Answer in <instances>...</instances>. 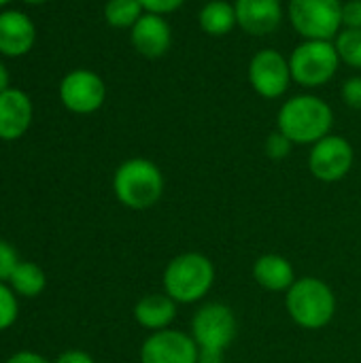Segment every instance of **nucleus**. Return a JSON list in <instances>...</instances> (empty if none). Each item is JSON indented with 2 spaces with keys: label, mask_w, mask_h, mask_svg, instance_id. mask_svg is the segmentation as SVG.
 Returning <instances> with one entry per match:
<instances>
[{
  "label": "nucleus",
  "mask_w": 361,
  "mask_h": 363,
  "mask_svg": "<svg viewBox=\"0 0 361 363\" xmlns=\"http://www.w3.org/2000/svg\"><path fill=\"white\" fill-rule=\"evenodd\" d=\"M198 26L206 36L219 38L230 34L238 26L234 4L228 0H209L198 13Z\"/></svg>",
  "instance_id": "a211bd4d"
},
{
  "label": "nucleus",
  "mask_w": 361,
  "mask_h": 363,
  "mask_svg": "<svg viewBox=\"0 0 361 363\" xmlns=\"http://www.w3.org/2000/svg\"><path fill=\"white\" fill-rule=\"evenodd\" d=\"M247 77H249L251 89L266 100H277V98L285 96L294 81L291 68H289V57H285L277 49L257 51L249 62Z\"/></svg>",
  "instance_id": "6e6552de"
},
{
  "label": "nucleus",
  "mask_w": 361,
  "mask_h": 363,
  "mask_svg": "<svg viewBox=\"0 0 361 363\" xmlns=\"http://www.w3.org/2000/svg\"><path fill=\"white\" fill-rule=\"evenodd\" d=\"M238 321L230 306L209 302L191 319V338L198 347V363H221L226 351L236 340Z\"/></svg>",
  "instance_id": "7ed1b4c3"
},
{
  "label": "nucleus",
  "mask_w": 361,
  "mask_h": 363,
  "mask_svg": "<svg viewBox=\"0 0 361 363\" xmlns=\"http://www.w3.org/2000/svg\"><path fill=\"white\" fill-rule=\"evenodd\" d=\"M215 283L213 262L196 251L172 257L164 268V294L177 304H196L204 300Z\"/></svg>",
  "instance_id": "39448f33"
},
{
  "label": "nucleus",
  "mask_w": 361,
  "mask_h": 363,
  "mask_svg": "<svg viewBox=\"0 0 361 363\" xmlns=\"http://www.w3.org/2000/svg\"><path fill=\"white\" fill-rule=\"evenodd\" d=\"M340 96L345 100L347 106L361 111V74L355 77H349L345 83H343V89H340Z\"/></svg>",
  "instance_id": "b1692460"
},
{
  "label": "nucleus",
  "mask_w": 361,
  "mask_h": 363,
  "mask_svg": "<svg viewBox=\"0 0 361 363\" xmlns=\"http://www.w3.org/2000/svg\"><path fill=\"white\" fill-rule=\"evenodd\" d=\"M53 363H96L94 357L85 351H66L62 353Z\"/></svg>",
  "instance_id": "cd10ccee"
},
{
  "label": "nucleus",
  "mask_w": 361,
  "mask_h": 363,
  "mask_svg": "<svg viewBox=\"0 0 361 363\" xmlns=\"http://www.w3.org/2000/svg\"><path fill=\"white\" fill-rule=\"evenodd\" d=\"M355 162V151L351 143L343 136L328 134L317 140L309 153V170L321 183H338L343 181Z\"/></svg>",
  "instance_id": "1a4fd4ad"
},
{
  "label": "nucleus",
  "mask_w": 361,
  "mask_h": 363,
  "mask_svg": "<svg viewBox=\"0 0 361 363\" xmlns=\"http://www.w3.org/2000/svg\"><path fill=\"white\" fill-rule=\"evenodd\" d=\"M6 363H51L47 362L45 357L36 355V353H28V351H21V353H15Z\"/></svg>",
  "instance_id": "c85d7f7f"
},
{
  "label": "nucleus",
  "mask_w": 361,
  "mask_h": 363,
  "mask_svg": "<svg viewBox=\"0 0 361 363\" xmlns=\"http://www.w3.org/2000/svg\"><path fill=\"white\" fill-rule=\"evenodd\" d=\"M332 106L313 94H300L285 100L277 115V130L294 145H315L332 132Z\"/></svg>",
  "instance_id": "f257e3e1"
},
{
  "label": "nucleus",
  "mask_w": 361,
  "mask_h": 363,
  "mask_svg": "<svg viewBox=\"0 0 361 363\" xmlns=\"http://www.w3.org/2000/svg\"><path fill=\"white\" fill-rule=\"evenodd\" d=\"M334 47L343 64L361 70V30L343 28L338 36L334 38Z\"/></svg>",
  "instance_id": "412c9836"
},
{
  "label": "nucleus",
  "mask_w": 361,
  "mask_h": 363,
  "mask_svg": "<svg viewBox=\"0 0 361 363\" xmlns=\"http://www.w3.org/2000/svg\"><path fill=\"white\" fill-rule=\"evenodd\" d=\"M9 83H11V74H9L6 66L0 62V94H2L4 89H9V87H11Z\"/></svg>",
  "instance_id": "c756f323"
},
{
  "label": "nucleus",
  "mask_w": 361,
  "mask_h": 363,
  "mask_svg": "<svg viewBox=\"0 0 361 363\" xmlns=\"http://www.w3.org/2000/svg\"><path fill=\"white\" fill-rule=\"evenodd\" d=\"M17 264L19 262H17L15 249L9 242L0 240V283H4V281L11 279V274H13V270H15Z\"/></svg>",
  "instance_id": "393cba45"
},
{
  "label": "nucleus",
  "mask_w": 361,
  "mask_h": 363,
  "mask_svg": "<svg viewBox=\"0 0 361 363\" xmlns=\"http://www.w3.org/2000/svg\"><path fill=\"white\" fill-rule=\"evenodd\" d=\"M164 174L160 166L147 157H130L115 170V198L132 211H147L164 196Z\"/></svg>",
  "instance_id": "f03ea898"
},
{
  "label": "nucleus",
  "mask_w": 361,
  "mask_h": 363,
  "mask_svg": "<svg viewBox=\"0 0 361 363\" xmlns=\"http://www.w3.org/2000/svg\"><path fill=\"white\" fill-rule=\"evenodd\" d=\"M291 147H294V143L283 134V132H270L268 136H266V143H264V151H266V155L270 157V160H274V162H281V160H285L289 153H291Z\"/></svg>",
  "instance_id": "4be33fe9"
},
{
  "label": "nucleus",
  "mask_w": 361,
  "mask_h": 363,
  "mask_svg": "<svg viewBox=\"0 0 361 363\" xmlns=\"http://www.w3.org/2000/svg\"><path fill=\"white\" fill-rule=\"evenodd\" d=\"M36 40L34 21L21 11H2L0 13V53L6 57L26 55Z\"/></svg>",
  "instance_id": "2eb2a0df"
},
{
  "label": "nucleus",
  "mask_w": 361,
  "mask_h": 363,
  "mask_svg": "<svg viewBox=\"0 0 361 363\" xmlns=\"http://www.w3.org/2000/svg\"><path fill=\"white\" fill-rule=\"evenodd\" d=\"M134 319L138 325L151 332L168 330L177 319V302L166 294H149L136 302Z\"/></svg>",
  "instance_id": "f3484780"
},
{
  "label": "nucleus",
  "mask_w": 361,
  "mask_h": 363,
  "mask_svg": "<svg viewBox=\"0 0 361 363\" xmlns=\"http://www.w3.org/2000/svg\"><path fill=\"white\" fill-rule=\"evenodd\" d=\"M60 100L74 115H91L102 108L106 100V85L98 72L77 68L62 79Z\"/></svg>",
  "instance_id": "9d476101"
},
{
  "label": "nucleus",
  "mask_w": 361,
  "mask_h": 363,
  "mask_svg": "<svg viewBox=\"0 0 361 363\" xmlns=\"http://www.w3.org/2000/svg\"><path fill=\"white\" fill-rule=\"evenodd\" d=\"M17 319V300L13 296V291L0 283V332L11 328Z\"/></svg>",
  "instance_id": "5701e85b"
},
{
  "label": "nucleus",
  "mask_w": 361,
  "mask_h": 363,
  "mask_svg": "<svg viewBox=\"0 0 361 363\" xmlns=\"http://www.w3.org/2000/svg\"><path fill=\"white\" fill-rule=\"evenodd\" d=\"M11 289L23 298H36L43 294L45 285H47V277L43 272L40 266H36L34 262H19L9 279Z\"/></svg>",
  "instance_id": "6ab92c4d"
},
{
  "label": "nucleus",
  "mask_w": 361,
  "mask_h": 363,
  "mask_svg": "<svg viewBox=\"0 0 361 363\" xmlns=\"http://www.w3.org/2000/svg\"><path fill=\"white\" fill-rule=\"evenodd\" d=\"M32 100L23 89H4L0 94V140L21 138L32 123Z\"/></svg>",
  "instance_id": "4468645a"
},
{
  "label": "nucleus",
  "mask_w": 361,
  "mask_h": 363,
  "mask_svg": "<svg viewBox=\"0 0 361 363\" xmlns=\"http://www.w3.org/2000/svg\"><path fill=\"white\" fill-rule=\"evenodd\" d=\"M143 13L145 9L138 0H106L104 4V21L117 30H130Z\"/></svg>",
  "instance_id": "aec40b11"
},
{
  "label": "nucleus",
  "mask_w": 361,
  "mask_h": 363,
  "mask_svg": "<svg viewBox=\"0 0 361 363\" xmlns=\"http://www.w3.org/2000/svg\"><path fill=\"white\" fill-rule=\"evenodd\" d=\"M340 66L334 40H302L289 55L294 83L315 89L330 83Z\"/></svg>",
  "instance_id": "423d86ee"
},
{
  "label": "nucleus",
  "mask_w": 361,
  "mask_h": 363,
  "mask_svg": "<svg viewBox=\"0 0 361 363\" xmlns=\"http://www.w3.org/2000/svg\"><path fill=\"white\" fill-rule=\"evenodd\" d=\"M343 28L361 30V0L343 2Z\"/></svg>",
  "instance_id": "bb28decb"
},
{
  "label": "nucleus",
  "mask_w": 361,
  "mask_h": 363,
  "mask_svg": "<svg viewBox=\"0 0 361 363\" xmlns=\"http://www.w3.org/2000/svg\"><path fill=\"white\" fill-rule=\"evenodd\" d=\"M11 0H0V6H4V4H9Z\"/></svg>",
  "instance_id": "2f4dec72"
},
{
  "label": "nucleus",
  "mask_w": 361,
  "mask_h": 363,
  "mask_svg": "<svg viewBox=\"0 0 361 363\" xmlns=\"http://www.w3.org/2000/svg\"><path fill=\"white\" fill-rule=\"evenodd\" d=\"M140 363H198V347L181 330L151 332L140 347Z\"/></svg>",
  "instance_id": "9b49d317"
},
{
  "label": "nucleus",
  "mask_w": 361,
  "mask_h": 363,
  "mask_svg": "<svg viewBox=\"0 0 361 363\" xmlns=\"http://www.w3.org/2000/svg\"><path fill=\"white\" fill-rule=\"evenodd\" d=\"M253 279L266 291H287L296 283L294 266L279 253H266L253 264Z\"/></svg>",
  "instance_id": "dca6fc26"
},
{
  "label": "nucleus",
  "mask_w": 361,
  "mask_h": 363,
  "mask_svg": "<svg viewBox=\"0 0 361 363\" xmlns=\"http://www.w3.org/2000/svg\"><path fill=\"white\" fill-rule=\"evenodd\" d=\"M285 308L296 325L304 330H323L336 315V296L326 281L302 277L285 291Z\"/></svg>",
  "instance_id": "20e7f679"
},
{
  "label": "nucleus",
  "mask_w": 361,
  "mask_h": 363,
  "mask_svg": "<svg viewBox=\"0 0 361 363\" xmlns=\"http://www.w3.org/2000/svg\"><path fill=\"white\" fill-rule=\"evenodd\" d=\"M26 4H45L47 0H23Z\"/></svg>",
  "instance_id": "7c9ffc66"
},
{
  "label": "nucleus",
  "mask_w": 361,
  "mask_h": 363,
  "mask_svg": "<svg viewBox=\"0 0 361 363\" xmlns=\"http://www.w3.org/2000/svg\"><path fill=\"white\" fill-rule=\"evenodd\" d=\"M130 43L138 55L157 60L172 47V28L164 15L143 13V17L130 28Z\"/></svg>",
  "instance_id": "f8f14e48"
},
{
  "label": "nucleus",
  "mask_w": 361,
  "mask_h": 363,
  "mask_svg": "<svg viewBox=\"0 0 361 363\" xmlns=\"http://www.w3.org/2000/svg\"><path fill=\"white\" fill-rule=\"evenodd\" d=\"M145 9V13H155V15H168L174 13L185 4V0H138Z\"/></svg>",
  "instance_id": "a878e982"
},
{
  "label": "nucleus",
  "mask_w": 361,
  "mask_h": 363,
  "mask_svg": "<svg viewBox=\"0 0 361 363\" xmlns=\"http://www.w3.org/2000/svg\"><path fill=\"white\" fill-rule=\"evenodd\" d=\"M236 21L249 36H268L281 28L285 17L281 0H236Z\"/></svg>",
  "instance_id": "ddd939ff"
},
{
  "label": "nucleus",
  "mask_w": 361,
  "mask_h": 363,
  "mask_svg": "<svg viewBox=\"0 0 361 363\" xmlns=\"http://www.w3.org/2000/svg\"><path fill=\"white\" fill-rule=\"evenodd\" d=\"M287 17L304 40H334L343 30V2L289 0Z\"/></svg>",
  "instance_id": "0eeeda50"
}]
</instances>
